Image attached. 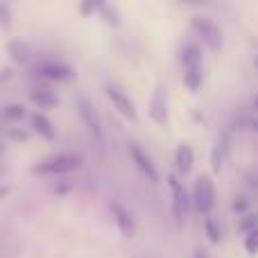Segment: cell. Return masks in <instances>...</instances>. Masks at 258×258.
<instances>
[{
	"instance_id": "cell-1",
	"label": "cell",
	"mask_w": 258,
	"mask_h": 258,
	"mask_svg": "<svg viewBox=\"0 0 258 258\" xmlns=\"http://www.w3.org/2000/svg\"><path fill=\"white\" fill-rule=\"evenodd\" d=\"M192 204H195L197 213L209 215L215 206V183L209 174H200L192 188Z\"/></svg>"
},
{
	"instance_id": "cell-2",
	"label": "cell",
	"mask_w": 258,
	"mask_h": 258,
	"mask_svg": "<svg viewBox=\"0 0 258 258\" xmlns=\"http://www.w3.org/2000/svg\"><path fill=\"white\" fill-rule=\"evenodd\" d=\"M80 165H82V159L77 154H59V156L43 161V163L34 165L32 172L34 174H68L73 170H80Z\"/></svg>"
},
{
	"instance_id": "cell-3",
	"label": "cell",
	"mask_w": 258,
	"mask_h": 258,
	"mask_svg": "<svg viewBox=\"0 0 258 258\" xmlns=\"http://www.w3.org/2000/svg\"><path fill=\"white\" fill-rule=\"evenodd\" d=\"M190 27L200 34V39L209 45L211 50H220L222 48V30L215 25L211 18L206 16H192L190 21Z\"/></svg>"
},
{
	"instance_id": "cell-4",
	"label": "cell",
	"mask_w": 258,
	"mask_h": 258,
	"mask_svg": "<svg viewBox=\"0 0 258 258\" xmlns=\"http://www.w3.org/2000/svg\"><path fill=\"white\" fill-rule=\"evenodd\" d=\"M147 113H150V118L159 127H168V120H170V116H168V93H165L163 84L154 86V93H152L150 104H147Z\"/></svg>"
},
{
	"instance_id": "cell-5",
	"label": "cell",
	"mask_w": 258,
	"mask_h": 258,
	"mask_svg": "<svg viewBox=\"0 0 258 258\" xmlns=\"http://www.w3.org/2000/svg\"><path fill=\"white\" fill-rule=\"evenodd\" d=\"M168 183H170V190H172V215L177 220V224H183L188 215V192L186 188L181 186V181L177 179V174H168Z\"/></svg>"
},
{
	"instance_id": "cell-6",
	"label": "cell",
	"mask_w": 258,
	"mask_h": 258,
	"mask_svg": "<svg viewBox=\"0 0 258 258\" xmlns=\"http://www.w3.org/2000/svg\"><path fill=\"white\" fill-rule=\"evenodd\" d=\"M77 113H80L82 122L89 127V132L93 134L98 141H104V132H102V125H100V118H98V113H95L93 102H91L86 95L77 98Z\"/></svg>"
},
{
	"instance_id": "cell-7",
	"label": "cell",
	"mask_w": 258,
	"mask_h": 258,
	"mask_svg": "<svg viewBox=\"0 0 258 258\" xmlns=\"http://www.w3.org/2000/svg\"><path fill=\"white\" fill-rule=\"evenodd\" d=\"M107 98L113 102V109H118V113H120V116H125L127 120H132V122L138 120L136 107H134V102L127 98L125 93H122L120 89H116V86L109 84V86H107Z\"/></svg>"
},
{
	"instance_id": "cell-8",
	"label": "cell",
	"mask_w": 258,
	"mask_h": 258,
	"mask_svg": "<svg viewBox=\"0 0 258 258\" xmlns=\"http://www.w3.org/2000/svg\"><path fill=\"white\" fill-rule=\"evenodd\" d=\"M129 154H132L134 163H136V168L141 170L143 174H145L147 179H150L152 183H159V170H156V165L152 163V159L145 154V152L138 147V143H129Z\"/></svg>"
},
{
	"instance_id": "cell-9",
	"label": "cell",
	"mask_w": 258,
	"mask_h": 258,
	"mask_svg": "<svg viewBox=\"0 0 258 258\" xmlns=\"http://www.w3.org/2000/svg\"><path fill=\"white\" fill-rule=\"evenodd\" d=\"M111 211H113V218H116V224H118V229H120L122 236L134 238V233H136V224H134L132 213H129L122 204H118V202H111Z\"/></svg>"
},
{
	"instance_id": "cell-10",
	"label": "cell",
	"mask_w": 258,
	"mask_h": 258,
	"mask_svg": "<svg viewBox=\"0 0 258 258\" xmlns=\"http://www.w3.org/2000/svg\"><path fill=\"white\" fill-rule=\"evenodd\" d=\"M41 77L45 80H52V82H63V80H71L73 77V68L71 66H63V63H43L39 68Z\"/></svg>"
},
{
	"instance_id": "cell-11",
	"label": "cell",
	"mask_w": 258,
	"mask_h": 258,
	"mask_svg": "<svg viewBox=\"0 0 258 258\" xmlns=\"http://www.w3.org/2000/svg\"><path fill=\"white\" fill-rule=\"evenodd\" d=\"M227 147H229V132H224L218 136V143L213 145V154H211V168H213L215 174L222 172V161L224 154H227Z\"/></svg>"
},
{
	"instance_id": "cell-12",
	"label": "cell",
	"mask_w": 258,
	"mask_h": 258,
	"mask_svg": "<svg viewBox=\"0 0 258 258\" xmlns=\"http://www.w3.org/2000/svg\"><path fill=\"white\" fill-rule=\"evenodd\" d=\"M174 161H177V170L181 174H190L192 163H195V152L188 143H181L177 147V154H174Z\"/></svg>"
},
{
	"instance_id": "cell-13",
	"label": "cell",
	"mask_w": 258,
	"mask_h": 258,
	"mask_svg": "<svg viewBox=\"0 0 258 258\" xmlns=\"http://www.w3.org/2000/svg\"><path fill=\"white\" fill-rule=\"evenodd\" d=\"M30 122H32L34 132L39 134L41 138H45V141H54V127H52V122H50V118L45 116V113H41V111L32 113Z\"/></svg>"
},
{
	"instance_id": "cell-14",
	"label": "cell",
	"mask_w": 258,
	"mask_h": 258,
	"mask_svg": "<svg viewBox=\"0 0 258 258\" xmlns=\"http://www.w3.org/2000/svg\"><path fill=\"white\" fill-rule=\"evenodd\" d=\"M30 100L36 104L39 109H52V107H57L59 104V98L52 93V91H48V89H36V91H32L30 93Z\"/></svg>"
},
{
	"instance_id": "cell-15",
	"label": "cell",
	"mask_w": 258,
	"mask_h": 258,
	"mask_svg": "<svg viewBox=\"0 0 258 258\" xmlns=\"http://www.w3.org/2000/svg\"><path fill=\"white\" fill-rule=\"evenodd\" d=\"M181 63H183V68H188V66H200L202 63V50H200V45L197 43H186L181 48Z\"/></svg>"
},
{
	"instance_id": "cell-16",
	"label": "cell",
	"mask_w": 258,
	"mask_h": 258,
	"mask_svg": "<svg viewBox=\"0 0 258 258\" xmlns=\"http://www.w3.org/2000/svg\"><path fill=\"white\" fill-rule=\"evenodd\" d=\"M202 80H204V71H202V63H200V66H188V68H183V84H186L190 91H200Z\"/></svg>"
},
{
	"instance_id": "cell-17",
	"label": "cell",
	"mask_w": 258,
	"mask_h": 258,
	"mask_svg": "<svg viewBox=\"0 0 258 258\" xmlns=\"http://www.w3.org/2000/svg\"><path fill=\"white\" fill-rule=\"evenodd\" d=\"M7 50H9V54H12L14 61H18V63L30 61V50H27V45H23L21 41H9Z\"/></svg>"
},
{
	"instance_id": "cell-18",
	"label": "cell",
	"mask_w": 258,
	"mask_h": 258,
	"mask_svg": "<svg viewBox=\"0 0 258 258\" xmlns=\"http://www.w3.org/2000/svg\"><path fill=\"white\" fill-rule=\"evenodd\" d=\"M204 231H206V238H209L211 245H218V242L222 240V231H220L218 222H215L213 218H206L204 220Z\"/></svg>"
},
{
	"instance_id": "cell-19",
	"label": "cell",
	"mask_w": 258,
	"mask_h": 258,
	"mask_svg": "<svg viewBox=\"0 0 258 258\" xmlns=\"http://www.w3.org/2000/svg\"><path fill=\"white\" fill-rule=\"evenodd\" d=\"M5 118L12 122L23 120V118H25V107H23V104H7V107H5Z\"/></svg>"
},
{
	"instance_id": "cell-20",
	"label": "cell",
	"mask_w": 258,
	"mask_h": 258,
	"mask_svg": "<svg viewBox=\"0 0 258 258\" xmlns=\"http://www.w3.org/2000/svg\"><path fill=\"white\" fill-rule=\"evenodd\" d=\"M102 16H104V21L109 23V25H120V18H118V9L116 7H111V5H102Z\"/></svg>"
},
{
	"instance_id": "cell-21",
	"label": "cell",
	"mask_w": 258,
	"mask_h": 258,
	"mask_svg": "<svg viewBox=\"0 0 258 258\" xmlns=\"http://www.w3.org/2000/svg\"><path fill=\"white\" fill-rule=\"evenodd\" d=\"M5 138H9V141H16V143H23V141H27L30 138V134L25 132V129H7L5 132Z\"/></svg>"
},
{
	"instance_id": "cell-22",
	"label": "cell",
	"mask_w": 258,
	"mask_h": 258,
	"mask_svg": "<svg viewBox=\"0 0 258 258\" xmlns=\"http://www.w3.org/2000/svg\"><path fill=\"white\" fill-rule=\"evenodd\" d=\"M0 25H5V27L12 25V9L7 5H0Z\"/></svg>"
},
{
	"instance_id": "cell-23",
	"label": "cell",
	"mask_w": 258,
	"mask_h": 258,
	"mask_svg": "<svg viewBox=\"0 0 258 258\" xmlns=\"http://www.w3.org/2000/svg\"><path fill=\"white\" fill-rule=\"evenodd\" d=\"M256 242H258V233L254 229V231L247 233V240H245V247H247V251H249V254H254V251H256Z\"/></svg>"
},
{
	"instance_id": "cell-24",
	"label": "cell",
	"mask_w": 258,
	"mask_h": 258,
	"mask_svg": "<svg viewBox=\"0 0 258 258\" xmlns=\"http://www.w3.org/2000/svg\"><path fill=\"white\" fill-rule=\"evenodd\" d=\"M100 7H102V5H100V3H84V5H82V7H80V12L84 14V16H89L91 12H95V9H100Z\"/></svg>"
},
{
	"instance_id": "cell-25",
	"label": "cell",
	"mask_w": 258,
	"mask_h": 258,
	"mask_svg": "<svg viewBox=\"0 0 258 258\" xmlns=\"http://www.w3.org/2000/svg\"><path fill=\"white\" fill-rule=\"evenodd\" d=\"M233 211H236V213L247 211V197H236V202H233Z\"/></svg>"
},
{
	"instance_id": "cell-26",
	"label": "cell",
	"mask_w": 258,
	"mask_h": 258,
	"mask_svg": "<svg viewBox=\"0 0 258 258\" xmlns=\"http://www.w3.org/2000/svg\"><path fill=\"white\" fill-rule=\"evenodd\" d=\"M195 258H206L204 251H195Z\"/></svg>"
},
{
	"instance_id": "cell-27",
	"label": "cell",
	"mask_w": 258,
	"mask_h": 258,
	"mask_svg": "<svg viewBox=\"0 0 258 258\" xmlns=\"http://www.w3.org/2000/svg\"><path fill=\"white\" fill-rule=\"evenodd\" d=\"M3 195H7V188H5V186L0 188V197H3Z\"/></svg>"
}]
</instances>
